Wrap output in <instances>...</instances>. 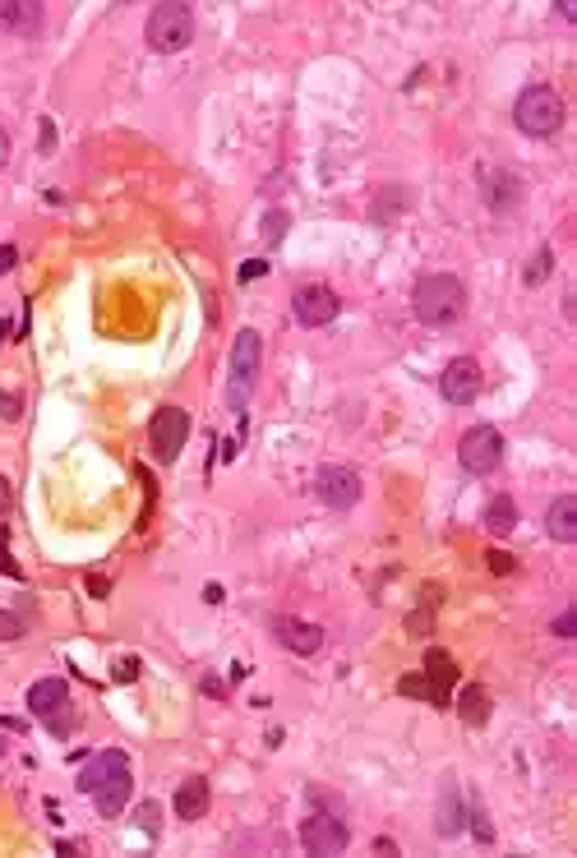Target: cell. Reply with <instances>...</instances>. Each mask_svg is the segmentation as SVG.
<instances>
[{
    "label": "cell",
    "instance_id": "cell-1",
    "mask_svg": "<svg viewBox=\"0 0 577 858\" xmlns=\"http://www.w3.org/2000/svg\"><path fill=\"white\" fill-rule=\"evenodd\" d=\"M79 789L93 799L97 817H121L134 799V775H130V757L121 748L97 752L93 762L79 771Z\"/></svg>",
    "mask_w": 577,
    "mask_h": 858
},
{
    "label": "cell",
    "instance_id": "cell-2",
    "mask_svg": "<svg viewBox=\"0 0 577 858\" xmlns=\"http://www.w3.org/2000/svg\"><path fill=\"white\" fill-rule=\"evenodd\" d=\"M411 310H416V319L425 328H448V323H457L467 314V286L453 273H430L411 291Z\"/></svg>",
    "mask_w": 577,
    "mask_h": 858
},
{
    "label": "cell",
    "instance_id": "cell-3",
    "mask_svg": "<svg viewBox=\"0 0 577 858\" xmlns=\"http://www.w3.org/2000/svg\"><path fill=\"white\" fill-rule=\"evenodd\" d=\"M513 120H517V130L531 134V139H550L564 125V97L554 93L550 84H531L527 93L517 97Z\"/></svg>",
    "mask_w": 577,
    "mask_h": 858
},
{
    "label": "cell",
    "instance_id": "cell-4",
    "mask_svg": "<svg viewBox=\"0 0 577 858\" xmlns=\"http://www.w3.org/2000/svg\"><path fill=\"white\" fill-rule=\"evenodd\" d=\"M148 47L162 51V56H176V51H185L194 42V10L190 5H181V0H162V5H153V14H148Z\"/></svg>",
    "mask_w": 577,
    "mask_h": 858
},
{
    "label": "cell",
    "instance_id": "cell-5",
    "mask_svg": "<svg viewBox=\"0 0 577 858\" xmlns=\"http://www.w3.org/2000/svg\"><path fill=\"white\" fill-rule=\"evenodd\" d=\"M259 360H264V337L254 333V328H241L236 346H231V379H227L231 411H245V402H250L254 379H259Z\"/></svg>",
    "mask_w": 577,
    "mask_h": 858
},
{
    "label": "cell",
    "instance_id": "cell-6",
    "mask_svg": "<svg viewBox=\"0 0 577 858\" xmlns=\"http://www.w3.org/2000/svg\"><path fill=\"white\" fill-rule=\"evenodd\" d=\"M457 462L467 466L471 476H490L494 466L504 462V434L494 425H471L457 443Z\"/></svg>",
    "mask_w": 577,
    "mask_h": 858
},
{
    "label": "cell",
    "instance_id": "cell-7",
    "mask_svg": "<svg viewBox=\"0 0 577 858\" xmlns=\"http://www.w3.org/2000/svg\"><path fill=\"white\" fill-rule=\"evenodd\" d=\"M28 711L37 720H47L51 734H70L74 729V711H70V688L65 679H42L28 688Z\"/></svg>",
    "mask_w": 577,
    "mask_h": 858
},
{
    "label": "cell",
    "instance_id": "cell-8",
    "mask_svg": "<svg viewBox=\"0 0 577 858\" xmlns=\"http://www.w3.org/2000/svg\"><path fill=\"white\" fill-rule=\"evenodd\" d=\"M185 439H190V416H185L181 406H162L153 416V425H148V443H153V457L162 466H171L176 457H181Z\"/></svg>",
    "mask_w": 577,
    "mask_h": 858
},
{
    "label": "cell",
    "instance_id": "cell-9",
    "mask_svg": "<svg viewBox=\"0 0 577 858\" xmlns=\"http://www.w3.org/2000/svg\"><path fill=\"white\" fill-rule=\"evenodd\" d=\"M314 494H319V503H328V508H356V503H361V476L342 462H328V466H319V476H314Z\"/></svg>",
    "mask_w": 577,
    "mask_h": 858
},
{
    "label": "cell",
    "instance_id": "cell-10",
    "mask_svg": "<svg viewBox=\"0 0 577 858\" xmlns=\"http://www.w3.org/2000/svg\"><path fill=\"white\" fill-rule=\"evenodd\" d=\"M351 835L347 826L337 822L333 812H319V817H310V822L301 826V849L305 854H319V858H333V854H347Z\"/></svg>",
    "mask_w": 577,
    "mask_h": 858
},
{
    "label": "cell",
    "instance_id": "cell-11",
    "mask_svg": "<svg viewBox=\"0 0 577 858\" xmlns=\"http://www.w3.org/2000/svg\"><path fill=\"white\" fill-rule=\"evenodd\" d=\"M481 388H485V374H481V365H476L471 356H457L453 365L439 374V393H444V402H453V406L476 402Z\"/></svg>",
    "mask_w": 577,
    "mask_h": 858
},
{
    "label": "cell",
    "instance_id": "cell-12",
    "mask_svg": "<svg viewBox=\"0 0 577 858\" xmlns=\"http://www.w3.org/2000/svg\"><path fill=\"white\" fill-rule=\"evenodd\" d=\"M337 310H342V300H337V291H328V286H301L296 296H291V314H296V323H305V328H324V323L337 319Z\"/></svg>",
    "mask_w": 577,
    "mask_h": 858
},
{
    "label": "cell",
    "instance_id": "cell-13",
    "mask_svg": "<svg viewBox=\"0 0 577 858\" xmlns=\"http://www.w3.org/2000/svg\"><path fill=\"white\" fill-rule=\"evenodd\" d=\"M273 632L282 637V646H287L291 656H314L319 646H324V628L319 623H301V619H277Z\"/></svg>",
    "mask_w": 577,
    "mask_h": 858
},
{
    "label": "cell",
    "instance_id": "cell-14",
    "mask_svg": "<svg viewBox=\"0 0 577 858\" xmlns=\"http://www.w3.org/2000/svg\"><path fill=\"white\" fill-rule=\"evenodd\" d=\"M208 803H213V789H208L204 775H190V780H181V789H176V799H171V808H176V817L181 822H199L208 812Z\"/></svg>",
    "mask_w": 577,
    "mask_h": 858
},
{
    "label": "cell",
    "instance_id": "cell-15",
    "mask_svg": "<svg viewBox=\"0 0 577 858\" xmlns=\"http://www.w3.org/2000/svg\"><path fill=\"white\" fill-rule=\"evenodd\" d=\"M425 683H430V702H434V706H448V702H453L457 665L444 656V651H430V656H425Z\"/></svg>",
    "mask_w": 577,
    "mask_h": 858
},
{
    "label": "cell",
    "instance_id": "cell-16",
    "mask_svg": "<svg viewBox=\"0 0 577 858\" xmlns=\"http://www.w3.org/2000/svg\"><path fill=\"white\" fill-rule=\"evenodd\" d=\"M0 28L33 37L42 28V5L37 0H0Z\"/></svg>",
    "mask_w": 577,
    "mask_h": 858
},
{
    "label": "cell",
    "instance_id": "cell-17",
    "mask_svg": "<svg viewBox=\"0 0 577 858\" xmlns=\"http://www.w3.org/2000/svg\"><path fill=\"white\" fill-rule=\"evenodd\" d=\"M545 526H550V540H559V545H573V540H577V499H573V494H564V499L550 503V517H545Z\"/></svg>",
    "mask_w": 577,
    "mask_h": 858
},
{
    "label": "cell",
    "instance_id": "cell-18",
    "mask_svg": "<svg viewBox=\"0 0 577 858\" xmlns=\"http://www.w3.org/2000/svg\"><path fill=\"white\" fill-rule=\"evenodd\" d=\"M467 826V799L457 794L453 780H444V799H439V835H462Z\"/></svg>",
    "mask_w": 577,
    "mask_h": 858
},
{
    "label": "cell",
    "instance_id": "cell-19",
    "mask_svg": "<svg viewBox=\"0 0 577 858\" xmlns=\"http://www.w3.org/2000/svg\"><path fill=\"white\" fill-rule=\"evenodd\" d=\"M485 199H490L494 213H508V208L522 199V185H517L513 171H490V176H485Z\"/></svg>",
    "mask_w": 577,
    "mask_h": 858
},
{
    "label": "cell",
    "instance_id": "cell-20",
    "mask_svg": "<svg viewBox=\"0 0 577 858\" xmlns=\"http://www.w3.org/2000/svg\"><path fill=\"white\" fill-rule=\"evenodd\" d=\"M513 526H517V503L508 494H494L490 508H485V531L490 536H508Z\"/></svg>",
    "mask_w": 577,
    "mask_h": 858
},
{
    "label": "cell",
    "instance_id": "cell-21",
    "mask_svg": "<svg viewBox=\"0 0 577 858\" xmlns=\"http://www.w3.org/2000/svg\"><path fill=\"white\" fill-rule=\"evenodd\" d=\"M457 711H462V720H467V725H485V720H490V702H485L481 683H467V688H462V697H457Z\"/></svg>",
    "mask_w": 577,
    "mask_h": 858
},
{
    "label": "cell",
    "instance_id": "cell-22",
    "mask_svg": "<svg viewBox=\"0 0 577 858\" xmlns=\"http://www.w3.org/2000/svg\"><path fill=\"white\" fill-rule=\"evenodd\" d=\"M467 817H471V831H476V840H481V845H494V826H490V817H485V808H481V799H476V794H467Z\"/></svg>",
    "mask_w": 577,
    "mask_h": 858
},
{
    "label": "cell",
    "instance_id": "cell-23",
    "mask_svg": "<svg viewBox=\"0 0 577 858\" xmlns=\"http://www.w3.org/2000/svg\"><path fill=\"white\" fill-rule=\"evenodd\" d=\"M550 268H554V254H550V250H541L536 259L527 263V273H522V282H527V286H541L545 277H550Z\"/></svg>",
    "mask_w": 577,
    "mask_h": 858
},
{
    "label": "cell",
    "instance_id": "cell-24",
    "mask_svg": "<svg viewBox=\"0 0 577 858\" xmlns=\"http://www.w3.org/2000/svg\"><path fill=\"white\" fill-rule=\"evenodd\" d=\"M28 623L19 619V614H10V609H0V642H14V637H24Z\"/></svg>",
    "mask_w": 577,
    "mask_h": 858
},
{
    "label": "cell",
    "instance_id": "cell-25",
    "mask_svg": "<svg viewBox=\"0 0 577 858\" xmlns=\"http://www.w3.org/2000/svg\"><path fill=\"white\" fill-rule=\"evenodd\" d=\"M0 577H14V582L24 577V572H19V563L10 559V536H5V526H0Z\"/></svg>",
    "mask_w": 577,
    "mask_h": 858
},
{
    "label": "cell",
    "instance_id": "cell-26",
    "mask_svg": "<svg viewBox=\"0 0 577 858\" xmlns=\"http://www.w3.org/2000/svg\"><path fill=\"white\" fill-rule=\"evenodd\" d=\"M282 236H287V213H268V222H264V240H268V245H277Z\"/></svg>",
    "mask_w": 577,
    "mask_h": 858
},
{
    "label": "cell",
    "instance_id": "cell-27",
    "mask_svg": "<svg viewBox=\"0 0 577 858\" xmlns=\"http://www.w3.org/2000/svg\"><path fill=\"white\" fill-rule=\"evenodd\" d=\"M402 692H407V697H430V683H425V674H407V679H402Z\"/></svg>",
    "mask_w": 577,
    "mask_h": 858
},
{
    "label": "cell",
    "instance_id": "cell-28",
    "mask_svg": "<svg viewBox=\"0 0 577 858\" xmlns=\"http://www.w3.org/2000/svg\"><path fill=\"white\" fill-rule=\"evenodd\" d=\"M554 632H559V637H573L577 632V609H564V614L554 619Z\"/></svg>",
    "mask_w": 577,
    "mask_h": 858
},
{
    "label": "cell",
    "instance_id": "cell-29",
    "mask_svg": "<svg viewBox=\"0 0 577 858\" xmlns=\"http://www.w3.org/2000/svg\"><path fill=\"white\" fill-rule=\"evenodd\" d=\"M485 563H490V572H513L517 568L513 554H499V549H490V559H485Z\"/></svg>",
    "mask_w": 577,
    "mask_h": 858
},
{
    "label": "cell",
    "instance_id": "cell-30",
    "mask_svg": "<svg viewBox=\"0 0 577 858\" xmlns=\"http://www.w3.org/2000/svg\"><path fill=\"white\" fill-rule=\"evenodd\" d=\"M264 273H268V263H264V259L241 263V282H250V277H264Z\"/></svg>",
    "mask_w": 577,
    "mask_h": 858
},
{
    "label": "cell",
    "instance_id": "cell-31",
    "mask_svg": "<svg viewBox=\"0 0 577 858\" xmlns=\"http://www.w3.org/2000/svg\"><path fill=\"white\" fill-rule=\"evenodd\" d=\"M14 263H19V250H14V245H0V277L10 273Z\"/></svg>",
    "mask_w": 577,
    "mask_h": 858
},
{
    "label": "cell",
    "instance_id": "cell-32",
    "mask_svg": "<svg viewBox=\"0 0 577 858\" xmlns=\"http://www.w3.org/2000/svg\"><path fill=\"white\" fill-rule=\"evenodd\" d=\"M116 679H139V660H116Z\"/></svg>",
    "mask_w": 577,
    "mask_h": 858
},
{
    "label": "cell",
    "instance_id": "cell-33",
    "mask_svg": "<svg viewBox=\"0 0 577 858\" xmlns=\"http://www.w3.org/2000/svg\"><path fill=\"white\" fill-rule=\"evenodd\" d=\"M10 503H14L10 480H0V526H5V517H10Z\"/></svg>",
    "mask_w": 577,
    "mask_h": 858
},
{
    "label": "cell",
    "instance_id": "cell-34",
    "mask_svg": "<svg viewBox=\"0 0 577 858\" xmlns=\"http://www.w3.org/2000/svg\"><path fill=\"white\" fill-rule=\"evenodd\" d=\"M0 416H5V420H14V416H19V397L0 393Z\"/></svg>",
    "mask_w": 577,
    "mask_h": 858
},
{
    "label": "cell",
    "instance_id": "cell-35",
    "mask_svg": "<svg viewBox=\"0 0 577 858\" xmlns=\"http://www.w3.org/2000/svg\"><path fill=\"white\" fill-rule=\"evenodd\" d=\"M139 822L148 826V835H157V808H153V803H148V808L139 812Z\"/></svg>",
    "mask_w": 577,
    "mask_h": 858
},
{
    "label": "cell",
    "instance_id": "cell-36",
    "mask_svg": "<svg viewBox=\"0 0 577 858\" xmlns=\"http://www.w3.org/2000/svg\"><path fill=\"white\" fill-rule=\"evenodd\" d=\"M51 143H56V125H51V120H42V153H51Z\"/></svg>",
    "mask_w": 577,
    "mask_h": 858
},
{
    "label": "cell",
    "instance_id": "cell-37",
    "mask_svg": "<svg viewBox=\"0 0 577 858\" xmlns=\"http://www.w3.org/2000/svg\"><path fill=\"white\" fill-rule=\"evenodd\" d=\"M554 14H559V19H573V14H577V5H568V0H559V5H554Z\"/></svg>",
    "mask_w": 577,
    "mask_h": 858
},
{
    "label": "cell",
    "instance_id": "cell-38",
    "mask_svg": "<svg viewBox=\"0 0 577 858\" xmlns=\"http://www.w3.org/2000/svg\"><path fill=\"white\" fill-rule=\"evenodd\" d=\"M5 157H10V139H5V130H0V167H5Z\"/></svg>",
    "mask_w": 577,
    "mask_h": 858
}]
</instances>
